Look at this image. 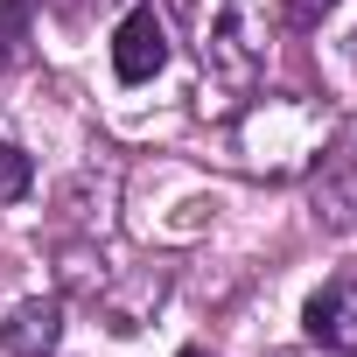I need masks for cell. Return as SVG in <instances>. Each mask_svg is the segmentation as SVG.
Wrapping results in <instances>:
<instances>
[{
  "instance_id": "1",
  "label": "cell",
  "mask_w": 357,
  "mask_h": 357,
  "mask_svg": "<svg viewBox=\"0 0 357 357\" xmlns=\"http://www.w3.org/2000/svg\"><path fill=\"white\" fill-rule=\"evenodd\" d=\"M301 329L322 357H357V280H329L308 294L301 308Z\"/></svg>"
},
{
  "instance_id": "2",
  "label": "cell",
  "mask_w": 357,
  "mask_h": 357,
  "mask_svg": "<svg viewBox=\"0 0 357 357\" xmlns=\"http://www.w3.org/2000/svg\"><path fill=\"white\" fill-rule=\"evenodd\" d=\"M161 63H168V22L154 8H133L112 36V70H119V84H147V77H161Z\"/></svg>"
},
{
  "instance_id": "3",
  "label": "cell",
  "mask_w": 357,
  "mask_h": 357,
  "mask_svg": "<svg viewBox=\"0 0 357 357\" xmlns=\"http://www.w3.org/2000/svg\"><path fill=\"white\" fill-rule=\"evenodd\" d=\"M56 336H63V301H50V294L22 301V308L8 315V329H0L8 357H50V350H56Z\"/></svg>"
},
{
  "instance_id": "4",
  "label": "cell",
  "mask_w": 357,
  "mask_h": 357,
  "mask_svg": "<svg viewBox=\"0 0 357 357\" xmlns=\"http://www.w3.org/2000/svg\"><path fill=\"white\" fill-rule=\"evenodd\" d=\"M29 183H36V161L15 147V140H0V204H15V197H29Z\"/></svg>"
},
{
  "instance_id": "5",
  "label": "cell",
  "mask_w": 357,
  "mask_h": 357,
  "mask_svg": "<svg viewBox=\"0 0 357 357\" xmlns=\"http://www.w3.org/2000/svg\"><path fill=\"white\" fill-rule=\"evenodd\" d=\"M329 8H336V0H287V22H294V29H322Z\"/></svg>"
},
{
  "instance_id": "6",
  "label": "cell",
  "mask_w": 357,
  "mask_h": 357,
  "mask_svg": "<svg viewBox=\"0 0 357 357\" xmlns=\"http://www.w3.org/2000/svg\"><path fill=\"white\" fill-rule=\"evenodd\" d=\"M183 357H211V350H197V343H190V350H183Z\"/></svg>"
},
{
  "instance_id": "7",
  "label": "cell",
  "mask_w": 357,
  "mask_h": 357,
  "mask_svg": "<svg viewBox=\"0 0 357 357\" xmlns=\"http://www.w3.org/2000/svg\"><path fill=\"white\" fill-rule=\"evenodd\" d=\"M280 357H301V350H280Z\"/></svg>"
}]
</instances>
